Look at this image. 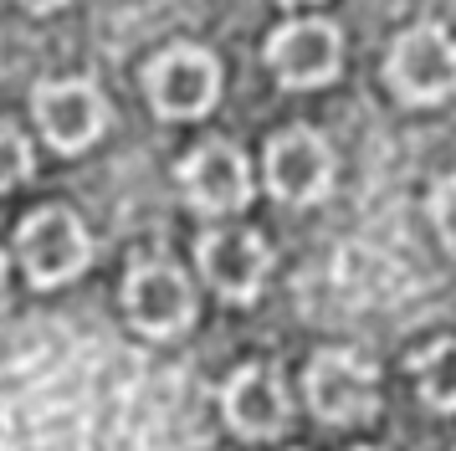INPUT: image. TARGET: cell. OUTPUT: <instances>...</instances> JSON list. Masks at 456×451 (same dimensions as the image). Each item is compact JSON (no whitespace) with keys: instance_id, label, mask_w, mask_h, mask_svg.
Returning <instances> with one entry per match:
<instances>
[{"instance_id":"cell-4","label":"cell","mask_w":456,"mask_h":451,"mask_svg":"<svg viewBox=\"0 0 456 451\" xmlns=\"http://www.w3.org/2000/svg\"><path fill=\"white\" fill-rule=\"evenodd\" d=\"M395 98L400 102H441L456 93V41L441 26H411L405 37H395L390 62H385Z\"/></svg>"},{"instance_id":"cell-17","label":"cell","mask_w":456,"mask_h":451,"mask_svg":"<svg viewBox=\"0 0 456 451\" xmlns=\"http://www.w3.org/2000/svg\"><path fill=\"white\" fill-rule=\"evenodd\" d=\"M282 5H313V0H282Z\"/></svg>"},{"instance_id":"cell-12","label":"cell","mask_w":456,"mask_h":451,"mask_svg":"<svg viewBox=\"0 0 456 451\" xmlns=\"http://www.w3.org/2000/svg\"><path fill=\"white\" fill-rule=\"evenodd\" d=\"M415 385L426 395V406L456 410V339H436L431 348H420L411 359Z\"/></svg>"},{"instance_id":"cell-5","label":"cell","mask_w":456,"mask_h":451,"mask_svg":"<svg viewBox=\"0 0 456 451\" xmlns=\"http://www.w3.org/2000/svg\"><path fill=\"white\" fill-rule=\"evenodd\" d=\"M338 57H344V37L333 20H288L277 26L267 41V67L277 72L282 87L292 93H308V87H323V82L338 78Z\"/></svg>"},{"instance_id":"cell-16","label":"cell","mask_w":456,"mask_h":451,"mask_svg":"<svg viewBox=\"0 0 456 451\" xmlns=\"http://www.w3.org/2000/svg\"><path fill=\"white\" fill-rule=\"evenodd\" d=\"M0 287H5V257H0Z\"/></svg>"},{"instance_id":"cell-7","label":"cell","mask_w":456,"mask_h":451,"mask_svg":"<svg viewBox=\"0 0 456 451\" xmlns=\"http://www.w3.org/2000/svg\"><path fill=\"white\" fill-rule=\"evenodd\" d=\"M333 184V149L313 128H288L267 144V190L282 205H313Z\"/></svg>"},{"instance_id":"cell-9","label":"cell","mask_w":456,"mask_h":451,"mask_svg":"<svg viewBox=\"0 0 456 451\" xmlns=\"http://www.w3.org/2000/svg\"><path fill=\"white\" fill-rule=\"evenodd\" d=\"M31 108H37L42 134L57 144L62 154L87 149V144L108 128V102H103V93H98L87 78L42 82V87H37V98H31Z\"/></svg>"},{"instance_id":"cell-15","label":"cell","mask_w":456,"mask_h":451,"mask_svg":"<svg viewBox=\"0 0 456 451\" xmlns=\"http://www.w3.org/2000/svg\"><path fill=\"white\" fill-rule=\"evenodd\" d=\"M26 11H62L67 0H21Z\"/></svg>"},{"instance_id":"cell-1","label":"cell","mask_w":456,"mask_h":451,"mask_svg":"<svg viewBox=\"0 0 456 451\" xmlns=\"http://www.w3.org/2000/svg\"><path fill=\"white\" fill-rule=\"evenodd\" d=\"M16 257L37 287H62L72 277H83V266L93 262V236H87L77 210L42 205L16 226Z\"/></svg>"},{"instance_id":"cell-14","label":"cell","mask_w":456,"mask_h":451,"mask_svg":"<svg viewBox=\"0 0 456 451\" xmlns=\"http://www.w3.org/2000/svg\"><path fill=\"white\" fill-rule=\"evenodd\" d=\"M431 221H436V231H441V242L456 251V175L431 190Z\"/></svg>"},{"instance_id":"cell-11","label":"cell","mask_w":456,"mask_h":451,"mask_svg":"<svg viewBox=\"0 0 456 451\" xmlns=\"http://www.w3.org/2000/svg\"><path fill=\"white\" fill-rule=\"evenodd\" d=\"M221 406H226V421L241 430L247 441H267L277 430H288V421H292V395H288L282 374L272 365L236 369Z\"/></svg>"},{"instance_id":"cell-2","label":"cell","mask_w":456,"mask_h":451,"mask_svg":"<svg viewBox=\"0 0 456 451\" xmlns=\"http://www.w3.org/2000/svg\"><path fill=\"white\" fill-rule=\"evenodd\" d=\"M303 385H308L313 415L329 421V426H359V421H370L379 410V369L364 354H354V348L313 354Z\"/></svg>"},{"instance_id":"cell-8","label":"cell","mask_w":456,"mask_h":451,"mask_svg":"<svg viewBox=\"0 0 456 451\" xmlns=\"http://www.w3.org/2000/svg\"><path fill=\"white\" fill-rule=\"evenodd\" d=\"M195 266L226 303H256L272 272V251L256 231H210L195 246Z\"/></svg>"},{"instance_id":"cell-13","label":"cell","mask_w":456,"mask_h":451,"mask_svg":"<svg viewBox=\"0 0 456 451\" xmlns=\"http://www.w3.org/2000/svg\"><path fill=\"white\" fill-rule=\"evenodd\" d=\"M26 175H31V139H26L16 123L0 119V195L11 184H21Z\"/></svg>"},{"instance_id":"cell-3","label":"cell","mask_w":456,"mask_h":451,"mask_svg":"<svg viewBox=\"0 0 456 451\" xmlns=\"http://www.w3.org/2000/svg\"><path fill=\"white\" fill-rule=\"evenodd\" d=\"M144 93L159 119H169V123L200 119V113H210V102L221 98V62L210 57L206 46H190V41L165 46L159 57L149 62Z\"/></svg>"},{"instance_id":"cell-18","label":"cell","mask_w":456,"mask_h":451,"mask_svg":"<svg viewBox=\"0 0 456 451\" xmlns=\"http://www.w3.org/2000/svg\"><path fill=\"white\" fill-rule=\"evenodd\" d=\"M354 451H374V447H354Z\"/></svg>"},{"instance_id":"cell-6","label":"cell","mask_w":456,"mask_h":451,"mask_svg":"<svg viewBox=\"0 0 456 451\" xmlns=\"http://www.w3.org/2000/svg\"><path fill=\"white\" fill-rule=\"evenodd\" d=\"M124 308L149 339H169L195 324V287L175 262H134L124 283Z\"/></svg>"},{"instance_id":"cell-10","label":"cell","mask_w":456,"mask_h":451,"mask_svg":"<svg viewBox=\"0 0 456 451\" xmlns=\"http://www.w3.org/2000/svg\"><path fill=\"white\" fill-rule=\"evenodd\" d=\"M180 184H185V201L206 216H231L251 201V169L241 160V149L226 139L200 144L185 164H180Z\"/></svg>"}]
</instances>
